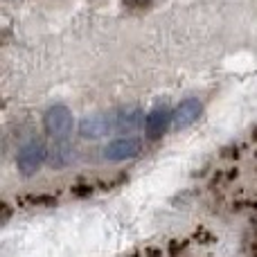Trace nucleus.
Wrapping results in <instances>:
<instances>
[{
	"label": "nucleus",
	"mask_w": 257,
	"mask_h": 257,
	"mask_svg": "<svg viewBox=\"0 0 257 257\" xmlns=\"http://www.w3.org/2000/svg\"><path fill=\"white\" fill-rule=\"evenodd\" d=\"M48 156L50 145L45 142L43 136L32 133V136L23 138L21 145L16 147V154H14V165H16L18 176L34 178L43 169V165H48Z\"/></svg>",
	"instance_id": "1"
},
{
	"label": "nucleus",
	"mask_w": 257,
	"mask_h": 257,
	"mask_svg": "<svg viewBox=\"0 0 257 257\" xmlns=\"http://www.w3.org/2000/svg\"><path fill=\"white\" fill-rule=\"evenodd\" d=\"M79 120L75 117V113L70 111V106L66 104H50L41 115V126H43V136L50 138L52 142L57 140H70L72 133L77 131Z\"/></svg>",
	"instance_id": "2"
},
{
	"label": "nucleus",
	"mask_w": 257,
	"mask_h": 257,
	"mask_svg": "<svg viewBox=\"0 0 257 257\" xmlns=\"http://www.w3.org/2000/svg\"><path fill=\"white\" fill-rule=\"evenodd\" d=\"M145 151V140L140 136H113L106 140L99 149L104 163H128L142 156Z\"/></svg>",
	"instance_id": "3"
},
{
	"label": "nucleus",
	"mask_w": 257,
	"mask_h": 257,
	"mask_svg": "<svg viewBox=\"0 0 257 257\" xmlns=\"http://www.w3.org/2000/svg\"><path fill=\"white\" fill-rule=\"evenodd\" d=\"M77 136L81 140L97 142V140H108L115 136V126H113V111H97L88 113L79 120L77 124Z\"/></svg>",
	"instance_id": "4"
},
{
	"label": "nucleus",
	"mask_w": 257,
	"mask_h": 257,
	"mask_svg": "<svg viewBox=\"0 0 257 257\" xmlns=\"http://www.w3.org/2000/svg\"><path fill=\"white\" fill-rule=\"evenodd\" d=\"M172 124H174V106H169L167 102H156L145 115L142 133H145V138L149 142H156L172 128Z\"/></svg>",
	"instance_id": "5"
},
{
	"label": "nucleus",
	"mask_w": 257,
	"mask_h": 257,
	"mask_svg": "<svg viewBox=\"0 0 257 257\" xmlns=\"http://www.w3.org/2000/svg\"><path fill=\"white\" fill-rule=\"evenodd\" d=\"M113 111V126H115V136H138V131L145 124V115L140 106L128 104V106H117Z\"/></svg>",
	"instance_id": "6"
},
{
	"label": "nucleus",
	"mask_w": 257,
	"mask_h": 257,
	"mask_svg": "<svg viewBox=\"0 0 257 257\" xmlns=\"http://www.w3.org/2000/svg\"><path fill=\"white\" fill-rule=\"evenodd\" d=\"M203 99L201 97H185L181 99V102L174 106V124H172V131H185V128H190L192 124H196V122L201 120V115H203Z\"/></svg>",
	"instance_id": "7"
},
{
	"label": "nucleus",
	"mask_w": 257,
	"mask_h": 257,
	"mask_svg": "<svg viewBox=\"0 0 257 257\" xmlns=\"http://www.w3.org/2000/svg\"><path fill=\"white\" fill-rule=\"evenodd\" d=\"M77 160V149L70 140H57L50 142V156H48V167L54 172H63V169L72 167Z\"/></svg>",
	"instance_id": "8"
},
{
	"label": "nucleus",
	"mask_w": 257,
	"mask_h": 257,
	"mask_svg": "<svg viewBox=\"0 0 257 257\" xmlns=\"http://www.w3.org/2000/svg\"><path fill=\"white\" fill-rule=\"evenodd\" d=\"M122 3H124V7H128V9H147L154 0H122Z\"/></svg>",
	"instance_id": "9"
}]
</instances>
